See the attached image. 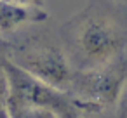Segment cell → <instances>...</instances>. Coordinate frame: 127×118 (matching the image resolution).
Here are the masks:
<instances>
[{
	"label": "cell",
	"instance_id": "obj_1",
	"mask_svg": "<svg viewBox=\"0 0 127 118\" xmlns=\"http://www.w3.org/2000/svg\"><path fill=\"white\" fill-rule=\"evenodd\" d=\"M61 40L73 68L94 70L120 57L127 47V30L108 12L89 7L61 28Z\"/></svg>",
	"mask_w": 127,
	"mask_h": 118
},
{
	"label": "cell",
	"instance_id": "obj_2",
	"mask_svg": "<svg viewBox=\"0 0 127 118\" xmlns=\"http://www.w3.org/2000/svg\"><path fill=\"white\" fill-rule=\"evenodd\" d=\"M0 54L33 76L61 90H68L75 75L64 47L47 35H33L7 44Z\"/></svg>",
	"mask_w": 127,
	"mask_h": 118
},
{
	"label": "cell",
	"instance_id": "obj_3",
	"mask_svg": "<svg viewBox=\"0 0 127 118\" xmlns=\"http://www.w3.org/2000/svg\"><path fill=\"white\" fill-rule=\"evenodd\" d=\"M127 73L122 68L118 57L115 63H110L94 70H78L75 71L68 94L75 108L85 111H99L101 108L120 99Z\"/></svg>",
	"mask_w": 127,
	"mask_h": 118
},
{
	"label": "cell",
	"instance_id": "obj_4",
	"mask_svg": "<svg viewBox=\"0 0 127 118\" xmlns=\"http://www.w3.org/2000/svg\"><path fill=\"white\" fill-rule=\"evenodd\" d=\"M0 57H2V63L5 66V71L9 76V85H11L7 102H26V104L47 106V108L54 109L61 118L75 116L77 108L66 90L52 87L47 82L33 76L32 73H28L23 68L11 63L2 54H0Z\"/></svg>",
	"mask_w": 127,
	"mask_h": 118
},
{
	"label": "cell",
	"instance_id": "obj_5",
	"mask_svg": "<svg viewBox=\"0 0 127 118\" xmlns=\"http://www.w3.org/2000/svg\"><path fill=\"white\" fill-rule=\"evenodd\" d=\"M47 18L42 7H25L7 0H0V31L12 33L25 24L40 23Z\"/></svg>",
	"mask_w": 127,
	"mask_h": 118
},
{
	"label": "cell",
	"instance_id": "obj_6",
	"mask_svg": "<svg viewBox=\"0 0 127 118\" xmlns=\"http://www.w3.org/2000/svg\"><path fill=\"white\" fill-rule=\"evenodd\" d=\"M11 118H61L54 109L38 104L26 102H7L5 104Z\"/></svg>",
	"mask_w": 127,
	"mask_h": 118
},
{
	"label": "cell",
	"instance_id": "obj_7",
	"mask_svg": "<svg viewBox=\"0 0 127 118\" xmlns=\"http://www.w3.org/2000/svg\"><path fill=\"white\" fill-rule=\"evenodd\" d=\"M9 92H11V85H9V76L5 71V66L0 57V108H5L7 101H9Z\"/></svg>",
	"mask_w": 127,
	"mask_h": 118
},
{
	"label": "cell",
	"instance_id": "obj_8",
	"mask_svg": "<svg viewBox=\"0 0 127 118\" xmlns=\"http://www.w3.org/2000/svg\"><path fill=\"white\" fill-rule=\"evenodd\" d=\"M7 2L25 5V7H42L44 5V0H7Z\"/></svg>",
	"mask_w": 127,
	"mask_h": 118
},
{
	"label": "cell",
	"instance_id": "obj_9",
	"mask_svg": "<svg viewBox=\"0 0 127 118\" xmlns=\"http://www.w3.org/2000/svg\"><path fill=\"white\" fill-rule=\"evenodd\" d=\"M118 104H120L122 109H127V80H125V83H124V89H122V94H120Z\"/></svg>",
	"mask_w": 127,
	"mask_h": 118
},
{
	"label": "cell",
	"instance_id": "obj_10",
	"mask_svg": "<svg viewBox=\"0 0 127 118\" xmlns=\"http://www.w3.org/2000/svg\"><path fill=\"white\" fill-rule=\"evenodd\" d=\"M118 61H120V64H122V68L125 70V73H127V47L124 49V52L120 54V57H118Z\"/></svg>",
	"mask_w": 127,
	"mask_h": 118
},
{
	"label": "cell",
	"instance_id": "obj_11",
	"mask_svg": "<svg viewBox=\"0 0 127 118\" xmlns=\"http://www.w3.org/2000/svg\"><path fill=\"white\" fill-rule=\"evenodd\" d=\"M0 118H11V115H9L7 108H0Z\"/></svg>",
	"mask_w": 127,
	"mask_h": 118
}]
</instances>
